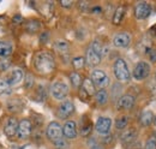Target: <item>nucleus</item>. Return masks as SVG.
Returning a JSON list of instances; mask_svg holds the SVG:
<instances>
[{
    "label": "nucleus",
    "instance_id": "nucleus-1",
    "mask_svg": "<svg viewBox=\"0 0 156 149\" xmlns=\"http://www.w3.org/2000/svg\"><path fill=\"white\" fill-rule=\"evenodd\" d=\"M34 65L37 72L47 74L55 69V60L49 52H40L35 56Z\"/></svg>",
    "mask_w": 156,
    "mask_h": 149
},
{
    "label": "nucleus",
    "instance_id": "nucleus-2",
    "mask_svg": "<svg viewBox=\"0 0 156 149\" xmlns=\"http://www.w3.org/2000/svg\"><path fill=\"white\" fill-rule=\"evenodd\" d=\"M113 70H114V74H115L118 81H120V82H129L131 79L130 70H129L127 64L125 63L124 59L119 58V59L115 60Z\"/></svg>",
    "mask_w": 156,
    "mask_h": 149
},
{
    "label": "nucleus",
    "instance_id": "nucleus-3",
    "mask_svg": "<svg viewBox=\"0 0 156 149\" xmlns=\"http://www.w3.org/2000/svg\"><path fill=\"white\" fill-rule=\"evenodd\" d=\"M51 94L55 100H64L69 94V85L65 82H54L51 87Z\"/></svg>",
    "mask_w": 156,
    "mask_h": 149
},
{
    "label": "nucleus",
    "instance_id": "nucleus-4",
    "mask_svg": "<svg viewBox=\"0 0 156 149\" xmlns=\"http://www.w3.org/2000/svg\"><path fill=\"white\" fill-rule=\"evenodd\" d=\"M90 79H91V82L94 83L95 88H100V90L103 89V88H106V87L109 84V78H108V76L106 74L105 71H102V70H94V71L91 72Z\"/></svg>",
    "mask_w": 156,
    "mask_h": 149
},
{
    "label": "nucleus",
    "instance_id": "nucleus-5",
    "mask_svg": "<svg viewBox=\"0 0 156 149\" xmlns=\"http://www.w3.org/2000/svg\"><path fill=\"white\" fill-rule=\"evenodd\" d=\"M150 74V66L147 61H139L133 69V78L137 81L145 79Z\"/></svg>",
    "mask_w": 156,
    "mask_h": 149
},
{
    "label": "nucleus",
    "instance_id": "nucleus-6",
    "mask_svg": "<svg viewBox=\"0 0 156 149\" xmlns=\"http://www.w3.org/2000/svg\"><path fill=\"white\" fill-rule=\"evenodd\" d=\"M46 133H47V137L52 142H55L60 138H62V128L60 126L58 122H52L47 126V132Z\"/></svg>",
    "mask_w": 156,
    "mask_h": 149
},
{
    "label": "nucleus",
    "instance_id": "nucleus-7",
    "mask_svg": "<svg viewBox=\"0 0 156 149\" xmlns=\"http://www.w3.org/2000/svg\"><path fill=\"white\" fill-rule=\"evenodd\" d=\"M17 131H18V122L15 117H10L6 123H5V126H4V132L5 135L9 137V138H12L17 135Z\"/></svg>",
    "mask_w": 156,
    "mask_h": 149
},
{
    "label": "nucleus",
    "instance_id": "nucleus-8",
    "mask_svg": "<svg viewBox=\"0 0 156 149\" xmlns=\"http://www.w3.org/2000/svg\"><path fill=\"white\" fill-rule=\"evenodd\" d=\"M151 13V6L148 2H138L135 7V16L137 19L148 18Z\"/></svg>",
    "mask_w": 156,
    "mask_h": 149
},
{
    "label": "nucleus",
    "instance_id": "nucleus-9",
    "mask_svg": "<svg viewBox=\"0 0 156 149\" xmlns=\"http://www.w3.org/2000/svg\"><path fill=\"white\" fill-rule=\"evenodd\" d=\"M111 126H112V119L108 117H100L95 124V129L101 135L108 133L111 130Z\"/></svg>",
    "mask_w": 156,
    "mask_h": 149
},
{
    "label": "nucleus",
    "instance_id": "nucleus-10",
    "mask_svg": "<svg viewBox=\"0 0 156 149\" xmlns=\"http://www.w3.org/2000/svg\"><path fill=\"white\" fill-rule=\"evenodd\" d=\"M31 129H33V125H31V122L28 120V119H23L18 123V131H17V135L20 140H24V138H28L31 133Z\"/></svg>",
    "mask_w": 156,
    "mask_h": 149
},
{
    "label": "nucleus",
    "instance_id": "nucleus-11",
    "mask_svg": "<svg viewBox=\"0 0 156 149\" xmlns=\"http://www.w3.org/2000/svg\"><path fill=\"white\" fill-rule=\"evenodd\" d=\"M75 112V106L71 101H64L58 108V115L61 119H66L69 118L72 113Z\"/></svg>",
    "mask_w": 156,
    "mask_h": 149
},
{
    "label": "nucleus",
    "instance_id": "nucleus-12",
    "mask_svg": "<svg viewBox=\"0 0 156 149\" xmlns=\"http://www.w3.org/2000/svg\"><path fill=\"white\" fill-rule=\"evenodd\" d=\"M131 42V36L127 33H119L113 37V45L119 48H124L127 47Z\"/></svg>",
    "mask_w": 156,
    "mask_h": 149
},
{
    "label": "nucleus",
    "instance_id": "nucleus-13",
    "mask_svg": "<svg viewBox=\"0 0 156 149\" xmlns=\"http://www.w3.org/2000/svg\"><path fill=\"white\" fill-rule=\"evenodd\" d=\"M62 135L66 137V138H76L77 137V125L75 122L72 120H69L64 124L62 126Z\"/></svg>",
    "mask_w": 156,
    "mask_h": 149
},
{
    "label": "nucleus",
    "instance_id": "nucleus-14",
    "mask_svg": "<svg viewBox=\"0 0 156 149\" xmlns=\"http://www.w3.org/2000/svg\"><path fill=\"white\" fill-rule=\"evenodd\" d=\"M133 105H135V97L132 95L126 94L118 100L117 107L119 110H130L133 107Z\"/></svg>",
    "mask_w": 156,
    "mask_h": 149
},
{
    "label": "nucleus",
    "instance_id": "nucleus-15",
    "mask_svg": "<svg viewBox=\"0 0 156 149\" xmlns=\"http://www.w3.org/2000/svg\"><path fill=\"white\" fill-rule=\"evenodd\" d=\"M22 79H23V71L20 69H15V70H12L10 74H7V77H6L5 81L11 85V84L20 83Z\"/></svg>",
    "mask_w": 156,
    "mask_h": 149
},
{
    "label": "nucleus",
    "instance_id": "nucleus-16",
    "mask_svg": "<svg viewBox=\"0 0 156 149\" xmlns=\"http://www.w3.org/2000/svg\"><path fill=\"white\" fill-rule=\"evenodd\" d=\"M101 58L102 56H98V53H95L90 47L88 48V51H87V61H88V64L90 65V66H96L98 65L100 63H101Z\"/></svg>",
    "mask_w": 156,
    "mask_h": 149
},
{
    "label": "nucleus",
    "instance_id": "nucleus-17",
    "mask_svg": "<svg viewBox=\"0 0 156 149\" xmlns=\"http://www.w3.org/2000/svg\"><path fill=\"white\" fill-rule=\"evenodd\" d=\"M153 120H154V113L153 112L149 111V110L142 112L140 118H139V122H140V124L143 126H149L153 123Z\"/></svg>",
    "mask_w": 156,
    "mask_h": 149
},
{
    "label": "nucleus",
    "instance_id": "nucleus-18",
    "mask_svg": "<svg viewBox=\"0 0 156 149\" xmlns=\"http://www.w3.org/2000/svg\"><path fill=\"white\" fill-rule=\"evenodd\" d=\"M82 89L88 94L89 96H91V95H94V94H95V85H94V83L91 82V79H90V78H85V79L83 81Z\"/></svg>",
    "mask_w": 156,
    "mask_h": 149
},
{
    "label": "nucleus",
    "instance_id": "nucleus-19",
    "mask_svg": "<svg viewBox=\"0 0 156 149\" xmlns=\"http://www.w3.org/2000/svg\"><path fill=\"white\" fill-rule=\"evenodd\" d=\"M12 53V46L9 42L0 41V56L1 58H7Z\"/></svg>",
    "mask_w": 156,
    "mask_h": 149
},
{
    "label": "nucleus",
    "instance_id": "nucleus-20",
    "mask_svg": "<svg viewBox=\"0 0 156 149\" xmlns=\"http://www.w3.org/2000/svg\"><path fill=\"white\" fill-rule=\"evenodd\" d=\"M137 132L135 129H129V130L124 131L122 135H121V141L125 142V143H131L135 138H136Z\"/></svg>",
    "mask_w": 156,
    "mask_h": 149
},
{
    "label": "nucleus",
    "instance_id": "nucleus-21",
    "mask_svg": "<svg viewBox=\"0 0 156 149\" xmlns=\"http://www.w3.org/2000/svg\"><path fill=\"white\" fill-rule=\"evenodd\" d=\"M54 48L58 52L59 54H66L69 52V43L64 40H58L54 43Z\"/></svg>",
    "mask_w": 156,
    "mask_h": 149
},
{
    "label": "nucleus",
    "instance_id": "nucleus-22",
    "mask_svg": "<svg viewBox=\"0 0 156 149\" xmlns=\"http://www.w3.org/2000/svg\"><path fill=\"white\" fill-rule=\"evenodd\" d=\"M95 100L98 101L100 105H105L108 101V94L105 89H101L95 93Z\"/></svg>",
    "mask_w": 156,
    "mask_h": 149
},
{
    "label": "nucleus",
    "instance_id": "nucleus-23",
    "mask_svg": "<svg viewBox=\"0 0 156 149\" xmlns=\"http://www.w3.org/2000/svg\"><path fill=\"white\" fill-rule=\"evenodd\" d=\"M124 15H125V9L122 6H119L115 12H114V16H113V23L114 24H120V22L124 18Z\"/></svg>",
    "mask_w": 156,
    "mask_h": 149
},
{
    "label": "nucleus",
    "instance_id": "nucleus-24",
    "mask_svg": "<svg viewBox=\"0 0 156 149\" xmlns=\"http://www.w3.org/2000/svg\"><path fill=\"white\" fill-rule=\"evenodd\" d=\"M25 29H27V31L28 33H36L37 30L40 29V23L37 20H28L27 22V24H25Z\"/></svg>",
    "mask_w": 156,
    "mask_h": 149
},
{
    "label": "nucleus",
    "instance_id": "nucleus-25",
    "mask_svg": "<svg viewBox=\"0 0 156 149\" xmlns=\"http://www.w3.org/2000/svg\"><path fill=\"white\" fill-rule=\"evenodd\" d=\"M11 93H12L11 85H10L6 81H1V79H0V96L10 95Z\"/></svg>",
    "mask_w": 156,
    "mask_h": 149
},
{
    "label": "nucleus",
    "instance_id": "nucleus-26",
    "mask_svg": "<svg viewBox=\"0 0 156 149\" xmlns=\"http://www.w3.org/2000/svg\"><path fill=\"white\" fill-rule=\"evenodd\" d=\"M127 124H129V118L126 115H120L115 120V128H117L118 130L125 129L127 126Z\"/></svg>",
    "mask_w": 156,
    "mask_h": 149
},
{
    "label": "nucleus",
    "instance_id": "nucleus-27",
    "mask_svg": "<svg viewBox=\"0 0 156 149\" xmlns=\"http://www.w3.org/2000/svg\"><path fill=\"white\" fill-rule=\"evenodd\" d=\"M90 48H91L95 53H98V56H102L103 47H102V43H101V41H100V40H94V41L91 42V45H90Z\"/></svg>",
    "mask_w": 156,
    "mask_h": 149
},
{
    "label": "nucleus",
    "instance_id": "nucleus-28",
    "mask_svg": "<svg viewBox=\"0 0 156 149\" xmlns=\"http://www.w3.org/2000/svg\"><path fill=\"white\" fill-rule=\"evenodd\" d=\"M70 79H71V83H72V85H73L75 88H79V87H80V84H82V78H80L79 74L72 72L71 76H70Z\"/></svg>",
    "mask_w": 156,
    "mask_h": 149
},
{
    "label": "nucleus",
    "instance_id": "nucleus-29",
    "mask_svg": "<svg viewBox=\"0 0 156 149\" xmlns=\"http://www.w3.org/2000/svg\"><path fill=\"white\" fill-rule=\"evenodd\" d=\"M72 65L76 70L79 69H83V66L85 65V59L83 56H77V58H73L72 59Z\"/></svg>",
    "mask_w": 156,
    "mask_h": 149
},
{
    "label": "nucleus",
    "instance_id": "nucleus-30",
    "mask_svg": "<svg viewBox=\"0 0 156 149\" xmlns=\"http://www.w3.org/2000/svg\"><path fill=\"white\" fill-rule=\"evenodd\" d=\"M20 101L18 99H13V100H10L9 102H7V108H9V111L11 112H18L20 111V108L17 107V104H20Z\"/></svg>",
    "mask_w": 156,
    "mask_h": 149
},
{
    "label": "nucleus",
    "instance_id": "nucleus-31",
    "mask_svg": "<svg viewBox=\"0 0 156 149\" xmlns=\"http://www.w3.org/2000/svg\"><path fill=\"white\" fill-rule=\"evenodd\" d=\"M144 149H156V138L155 136H151L147 143H145V148Z\"/></svg>",
    "mask_w": 156,
    "mask_h": 149
},
{
    "label": "nucleus",
    "instance_id": "nucleus-32",
    "mask_svg": "<svg viewBox=\"0 0 156 149\" xmlns=\"http://www.w3.org/2000/svg\"><path fill=\"white\" fill-rule=\"evenodd\" d=\"M54 143V146H55V148L58 149H65L69 144H67V142L65 141V138H60L58 141H55V142H53Z\"/></svg>",
    "mask_w": 156,
    "mask_h": 149
},
{
    "label": "nucleus",
    "instance_id": "nucleus-33",
    "mask_svg": "<svg viewBox=\"0 0 156 149\" xmlns=\"http://www.w3.org/2000/svg\"><path fill=\"white\" fill-rule=\"evenodd\" d=\"M10 65H11V63H10V60L9 59H0V70L1 71H6L9 67H10Z\"/></svg>",
    "mask_w": 156,
    "mask_h": 149
},
{
    "label": "nucleus",
    "instance_id": "nucleus-34",
    "mask_svg": "<svg viewBox=\"0 0 156 149\" xmlns=\"http://www.w3.org/2000/svg\"><path fill=\"white\" fill-rule=\"evenodd\" d=\"M90 132H91V123H88L87 125H83L82 126V130H80L82 136H88Z\"/></svg>",
    "mask_w": 156,
    "mask_h": 149
},
{
    "label": "nucleus",
    "instance_id": "nucleus-35",
    "mask_svg": "<svg viewBox=\"0 0 156 149\" xmlns=\"http://www.w3.org/2000/svg\"><path fill=\"white\" fill-rule=\"evenodd\" d=\"M148 56H149V58H150V60L153 61V63H155L156 61V49H154V48H151L148 53H147Z\"/></svg>",
    "mask_w": 156,
    "mask_h": 149
},
{
    "label": "nucleus",
    "instance_id": "nucleus-36",
    "mask_svg": "<svg viewBox=\"0 0 156 149\" xmlns=\"http://www.w3.org/2000/svg\"><path fill=\"white\" fill-rule=\"evenodd\" d=\"M33 84H34V79H33V77L29 74V76L25 78V87H27V88H31Z\"/></svg>",
    "mask_w": 156,
    "mask_h": 149
},
{
    "label": "nucleus",
    "instance_id": "nucleus-37",
    "mask_svg": "<svg viewBox=\"0 0 156 149\" xmlns=\"http://www.w3.org/2000/svg\"><path fill=\"white\" fill-rule=\"evenodd\" d=\"M60 4H61V6H62V7H71L73 2H72L71 0H61V1H60Z\"/></svg>",
    "mask_w": 156,
    "mask_h": 149
},
{
    "label": "nucleus",
    "instance_id": "nucleus-38",
    "mask_svg": "<svg viewBox=\"0 0 156 149\" xmlns=\"http://www.w3.org/2000/svg\"><path fill=\"white\" fill-rule=\"evenodd\" d=\"M23 20V18H22V16L20 15H17V16H15L13 17V23H20Z\"/></svg>",
    "mask_w": 156,
    "mask_h": 149
},
{
    "label": "nucleus",
    "instance_id": "nucleus-39",
    "mask_svg": "<svg viewBox=\"0 0 156 149\" xmlns=\"http://www.w3.org/2000/svg\"><path fill=\"white\" fill-rule=\"evenodd\" d=\"M100 11H101L100 7H95V9H94V12H100Z\"/></svg>",
    "mask_w": 156,
    "mask_h": 149
},
{
    "label": "nucleus",
    "instance_id": "nucleus-40",
    "mask_svg": "<svg viewBox=\"0 0 156 149\" xmlns=\"http://www.w3.org/2000/svg\"><path fill=\"white\" fill-rule=\"evenodd\" d=\"M91 149H101V148H100L98 146H94V147H93V148H91Z\"/></svg>",
    "mask_w": 156,
    "mask_h": 149
},
{
    "label": "nucleus",
    "instance_id": "nucleus-41",
    "mask_svg": "<svg viewBox=\"0 0 156 149\" xmlns=\"http://www.w3.org/2000/svg\"><path fill=\"white\" fill-rule=\"evenodd\" d=\"M155 125H156V117H155Z\"/></svg>",
    "mask_w": 156,
    "mask_h": 149
}]
</instances>
